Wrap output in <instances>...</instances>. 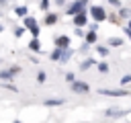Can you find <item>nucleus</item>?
<instances>
[{
	"mask_svg": "<svg viewBox=\"0 0 131 123\" xmlns=\"http://www.w3.org/2000/svg\"><path fill=\"white\" fill-rule=\"evenodd\" d=\"M108 43H111V45H121V39H111Z\"/></svg>",
	"mask_w": 131,
	"mask_h": 123,
	"instance_id": "obj_15",
	"label": "nucleus"
},
{
	"mask_svg": "<svg viewBox=\"0 0 131 123\" xmlns=\"http://www.w3.org/2000/svg\"><path fill=\"white\" fill-rule=\"evenodd\" d=\"M10 76H12V70L10 72H0V78L2 80H10Z\"/></svg>",
	"mask_w": 131,
	"mask_h": 123,
	"instance_id": "obj_9",
	"label": "nucleus"
},
{
	"mask_svg": "<svg viewBox=\"0 0 131 123\" xmlns=\"http://www.w3.org/2000/svg\"><path fill=\"white\" fill-rule=\"evenodd\" d=\"M37 80H39V82H43V80H45V74H43V72H39V76H37Z\"/></svg>",
	"mask_w": 131,
	"mask_h": 123,
	"instance_id": "obj_16",
	"label": "nucleus"
},
{
	"mask_svg": "<svg viewBox=\"0 0 131 123\" xmlns=\"http://www.w3.org/2000/svg\"><path fill=\"white\" fill-rule=\"evenodd\" d=\"M100 94H106V96H123V94H129L127 90H100Z\"/></svg>",
	"mask_w": 131,
	"mask_h": 123,
	"instance_id": "obj_4",
	"label": "nucleus"
},
{
	"mask_svg": "<svg viewBox=\"0 0 131 123\" xmlns=\"http://www.w3.org/2000/svg\"><path fill=\"white\" fill-rule=\"evenodd\" d=\"M70 45V39L68 37H57V47L59 49H63V47H68Z\"/></svg>",
	"mask_w": 131,
	"mask_h": 123,
	"instance_id": "obj_7",
	"label": "nucleus"
},
{
	"mask_svg": "<svg viewBox=\"0 0 131 123\" xmlns=\"http://www.w3.org/2000/svg\"><path fill=\"white\" fill-rule=\"evenodd\" d=\"M25 27H27L35 37L39 35V27H37V20H35V18H29V16H27V18H25Z\"/></svg>",
	"mask_w": 131,
	"mask_h": 123,
	"instance_id": "obj_1",
	"label": "nucleus"
},
{
	"mask_svg": "<svg viewBox=\"0 0 131 123\" xmlns=\"http://www.w3.org/2000/svg\"><path fill=\"white\" fill-rule=\"evenodd\" d=\"M25 12H27L25 6H18V8H16V14H18V16H25Z\"/></svg>",
	"mask_w": 131,
	"mask_h": 123,
	"instance_id": "obj_11",
	"label": "nucleus"
},
{
	"mask_svg": "<svg viewBox=\"0 0 131 123\" xmlns=\"http://www.w3.org/2000/svg\"><path fill=\"white\" fill-rule=\"evenodd\" d=\"M72 88H74L76 92H88V86H86L84 82H74V84H72Z\"/></svg>",
	"mask_w": 131,
	"mask_h": 123,
	"instance_id": "obj_5",
	"label": "nucleus"
},
{
	"mask_svg": "<svg viewBox=\"0 0 131 123\" xmlns=\"http://www.w3.org/2000/svg\"><path fill=\"white\" fill-rule=\"evenodd\" d=\"M51 57H53V59H59V57H61V53H59V49H57V51H53V53H51Z\"/></svg>",
	"mask_w": 131,
	"mask_h": 123,
	"instance_id": "obj_14",
	"label": "nucleus"
},
{
	"mask_svg": "<svg viewBox=\"0 0 131 123\" xmlns=\"http://www.w3.org/2000/svg\"><path fill=\"white\" fill-rule=\"evenodd\" d=\"M29 47H31L33 51H39V47H41V45H39V41H37V39H33V41L29 43Z\"/></svg>",
	"mask_w": 131,
	"mask_h": 123,
	"instance_id": "obj_8",
	"label": "nucleus"
},
{
	"mask_svg": "<svg viewBox=\"0 0 131 123\" xmlns=\"http://www.w3.org/2000/svg\"><path fill=\"white\" fill-rule=\"evenodd\" d=\"M45 105H49V107H55V105H61V100H55V98H51V100H45Z\"/></svg>",
	"mask_w": 131,
	"mask_h": 123,
	"instance_id": "obj_10",
	"label": "nucleus"
},
{
	"mask_svg": "<svg viewBox=\"0 0 131 123\" xmlns=\"http://www.w3.org/2000/svg\"><path fill=\"white\" fill-rule=\"evenodd\" d=\"M0 2H2V0H0Z\"/></svg>",
	"mask_w": 131,
	"mask_h": 123,
	"instance_id": "obj_17",
	"label": "nucleus"
},
{
	"mask_svg": "<svg viewBox=\"0 0 131 123\" xmlns=\"http://www.w3.org/2000/svg\"><path fill=\"white\" fill-rule=\"evenodd\" d=\"M86 39H88L90 43H92V41H96V33H88V37H86Z\"/></svg>",
	"mask_w": 131,
	"mask_h": 123,
	"instance_id": "obj_13",
	"label": "nucleus"
},
{
	"mask_svg": "<svg viewBox=\"0 0 131 123\" xmlns=\"http://www.w3.org/2000/svg\"><path fill=\"white\" fill-rule=\"evenodd\" d=\"M45 23H47V25H53V23H55V14H49V16L45 18Z\"/></svg>",
	"mask_w": 131,
	"mask_h": 123,
	"instance_id": "obj_12",
	"label": "nucleus"
},
{
	"mask_svg": "<svg viewBox=\"0 0 131 123\" xmlns=\"http://www.w3.org/2000/svg\"><path fill=\"white\" fill-rule=\"evenodd\" d=\"M90 12H92V16H94L96 20H102V18H106V14H104V10H102L100 6H94Z\"/></svg>",
	"mask_w": 131,
	"mask_h": 123,
	"instance_id": "obj_2",
	"label": "nucleus"
},
{
	"mask_svg": "<svg viewBox=\"0 0 131 123\" xmlns=\"http://www.w3.org/2000/svg\"><path fill=\"white\" fill-rule=\"evenodd\" d=\"M74 23L78 25V27H82V25H86V14H76V18H74Z\"/></svg>",
	"mask_w": 131,
	"mask_h": 123,
	"instance_id": "obj_6",
	"label": "nucleus"
},
{
	"mask_svg": "<svg viewBox=\"0 0 131 123\" xmlns=\"http://www.w3.org/2000/svg\"><path fill=\"white\" fill-rule=\"evenodd\" d=\"M84 4H86V0H80V2H76L74 6H70V10H68V12H70V14H78V12L84 8Z\"/></svg>",
	"mask_w": 131,
	"mask_h": 123,
	"instance_id": "obj_3",
	"label": "nucleus"
}]
</instances>
